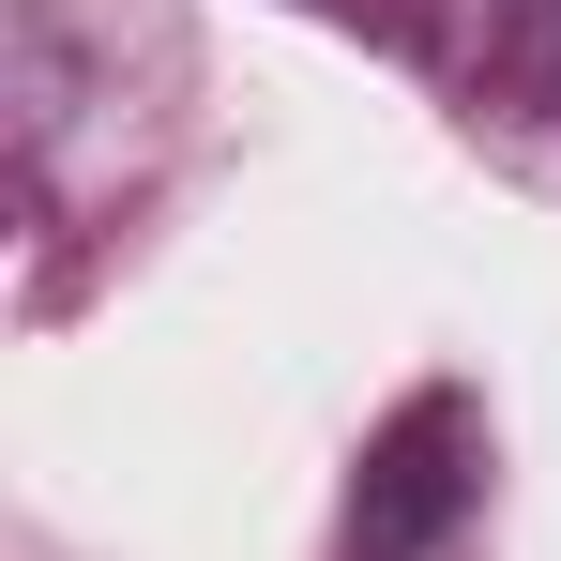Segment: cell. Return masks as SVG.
<instances>
[{
  "label": "cell",
  "instance_id": "1",
  "mask_svg": "<svg viewBox=\"0 0 561 561\" xmlns=\"http://www.w3.org/2000/svg\"><path fill=\"white\" fill-rule=\"evenodd\" d=\"M334 561H485V410L425 379L350 470V547Z\"/></svg>",
  "mask_w": 561,
  "mask_h": 561
},
{
  "label": "cell",
  "instance_id": "2",
  "mask_svg": "<svg viewBox=\"0 0 561 561\" xmlns=\"http://www.w3.org/2000/svg\"><path fill=\"white\" fill-rule=\"evenodd\" d=\"M531 61H547V92H561V0H547V15H531Z\"/></svg>",
  "mask_w": 561,
  "mask_h": 561
}]
</instances>
